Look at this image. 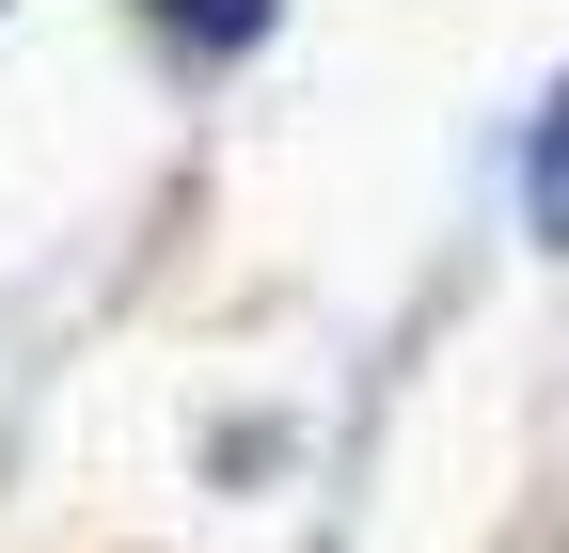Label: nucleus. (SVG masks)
Segmentation results:
<instances>
[{
    "label": "nucleus",
    "mask_w": 569,
    "mask_h": 553,
    "mask_svg": "<svg viewBox=\"0 0 569 553\" xmlns=\"http://www.w3.org/2000/svg\"><path fill=\"white\" fill-rule=\"evenodd\" d=\"M174 48H206V63H238V48H269V0H142Z\"/></svg>",
    "instance_id": "f257e3e1"
},
{
    "label": "nucleus",
    "mask_w": 569,
    "mask_h": 553,
    "mask_svg": "<svg viewBox=\"0 0 569 553\" xmlns=\"http://www.w3.org/2000/svg\"><path fill=\"white\" fill-rule=\"evenodd\" d=\"M522 205H538V238L569 253V95L538 111V143H522Z\"/></svg>",
    "instance_id": "f03ea898"
}]
</instances>
